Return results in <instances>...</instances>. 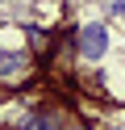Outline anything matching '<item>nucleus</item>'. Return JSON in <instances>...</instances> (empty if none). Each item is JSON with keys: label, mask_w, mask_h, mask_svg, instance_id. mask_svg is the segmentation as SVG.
<instances>
[{"label": "nucleus", "mask_w": 125, "mask_h": 130, "mask_svg": "<svg viewBox=\"0 0 125 130\" xmlns=\"http://www.w3.org/2000/svg\"><path fill=\"white\" fill-rule=\"evenodd\" d=\"M38 76H42V67L25 46H0V92H21Z\"/></svg>", "instance_id": "nucleus-1"}, {"label": "nucleus", "mask_w": 125, "mask_h": 130, "mask_svg": "<svg viewBox=\"0 0 125 130\" xmlns=\"http://www.w3.org/2000/svg\"><path fill=\"white\" fill-rule=\"evenodd\" d=\"M71 42H75V59L83 63H100L108 51H113V34H108L104 21H83V25H71Z\"/></svg>", "instance_id": "nucleus-2"}, {"label": "nucleus", "mask_w": 125, "mask_h": 130, "mask_svg": "<svg viewBox=\"0 0 125 130\" xmlns=\"http://www.w3.org/2000/svg\"><path fill=\"white\" fill-rule=\"evenodd\" d=\"M71 126V109L63 101H29L25 113L13 122V130H67Z\"/></svg>", "instance_id": "nucleus-3"}, {"label": "nucleus", "mask_w": 125, "mask_h": 130, "mask_svg": "<svg viewBox=\"0 0 125 130\" xmlns=\"http://www.w3.org/2000/svg\"><path fill=\"white\" fill-rule=\"evenodd\" d=\"M108 17H117L125 25V0H108Z\"/></svg>", "instance_id": "nucleus-4"}, {"label": "nucleus", "mask_w": 125, "mask_h": 130, "mask_svg": "<svg viewBox=\"0 0 125 130\" xmlns=\"http://www.w3.org/2000/svg\"><path fill=\"white\" fill-rule=\"evenodd\" d=\"M0 122H4V92H0Z\"/></svg>", "instance_id": "nucleus-5"}]
</instances>
